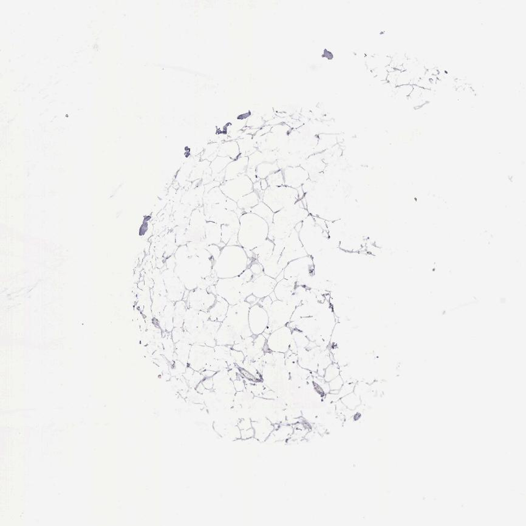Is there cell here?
<instances>
[{"instance_id":"cell-1","label":"cell","mask_w":526,"mask_h":526,"mask_svg":"<svg viewBox=\"0 0 526 526\" xmlns=\"http://www.w3.org/2000/svg\"><path fill=\"white\" fill-rule=\"evenodd\" d=\"M174 256L176 259L174 273L188 291L198 288L202 280L215 274L213 267L216 260L207 249L191 253L186 245L181 246L175 251Z\"/></svg>"},{"instance_id":"cell-2","label":"cell","mask_w":526,"mask_h":526,"mask_svg":"<svg viewBox=\"0 0 526 526\" xmlns=\"http://www.w3.org/2000/svg\"><path fill=\"white\" fill-rule=\"evenodd\" d=\"M238 240L249 258H253L251 250L260 246L268 238L269 225L263 218L252 213H245L240 218Z\"/></svg>"},{"instance_id":"cell-3","label":"cell","mask_w":526,"mask_h":526,"mask_svg":"<svg viewBox=\"0 0 526 526\" xmlns=\"http://www.w3.org/2000/svg\"><path fill=\"white\" fill-rule=\"evenodd\" d=\"M251 259L240 246H225L216 261L213 272L218 279L240 276L249 268Z\"/></svg>"},{"instance_id":"cell-4","label":"cell","mask_w":526,"mask_h":526,"mask_svg":"<svg viewBox=\"0 0 526 526\" xmlns=\"http://www.w3.org/2000/svg\"><path fill=\"white\" fill-rule=\"evenodd\" d=\"M308 214L302 200L274 213L273 223L269 225L268 238L274 241L288 237L297 224L306 219Z\"/></svg>"},{"instance_id":"cell-5","label":"cell","mask_w":526,"mask_h":526,"mask_svg":"<svg viewBox=\"0 0 526 526\" xmlns=\"http://www.w3.org/2000/svg\"><path fill=\"white\" fill-rule=\"evenodd\" d=\"M250 307L251 305L245 301L230 305L225 319L221 325L220 328L230 335L235 344L253 335L249 324Z\"/></svg>"},{"instance_id":"cell-6","label":"cell","mask_w":526,"mask_h":526,"mask_svg":"<svg viewBox=\"0 0 526 526\" xmlns=\"http://www.w3.org/2000/svg\"><path fill=\"white\" fill-rule=\"evenodd\" d=\"M253 275L250 268L246 269L240 276L229 278L218 279L215 284L217 295L225 300L230 305H235L242 301L241 289L244 284L253 279Z\"/></svg>"},{"instance_id":"cell-7","label":"cell","mask_w":526,"mask_h":526,"mask_svg":"<svg viewBox=\"0 0 526 526\" xmlns=\"http://www.w3.org/2000/svg\"><path fill=\"white\" fill-rule=\"evenodd\" d=\"M299 199L297 189L283 185L269 187L263 193L262 201L275 213L294 205Z\"/></svg>"},{"instance_id":"cell-8","label":"cell","mask_w":526,"mask_h":526,"mask_svg":"<svg viewBox=\"0 0 526 526\" xmlns=\"http://www.w3.org/2000/svg\"><path fill=\"white\" fill-rule=\"evenodd\" d=\"M296 308V307L293 305L278 300L274 301L266 311L269 316V324L262 334L263 336L268 339L272 333L286 326L291 322L292 314Z\"/></svg>"},{"instance_id":"cell-9","label":"cell","mask_w":526,"mask_h":526,"mask_svg":"<svg viewBox=\"0 0 526 526\" xmlns=\"http://www.w3.org/2000/svg\"><path fill=\"white\" fill-rule=\"evenodd\" d=\"M277 281L276 279L263 274L253 278L251 281L244 284L241 289V297L242 301L248 296L252 294L258 299H263L270 296L275 289Z\"/></svg>"},{"instance_id":"cell-10","label":"cell","mask_w":526,"mask_h":526,"mask_svg":"<svg viewBox=\"0 0 526 526\" xmlns=\"http://www.w3.org/2000/svg\"><path fill=\"white\" fill-rule=\"evenodd\" d=\"M222 323L208 320L200 328L193 333L184 331V340L191 345L197 344L215 348L217 346L215 337Z\"/></svg>"},{"instance_id":"cell-11","label":"cell","mask_w":526,"mask_h":526,"mask_svg":"<svg viewBox=\"0 0 526 526\" xmlns=\"http://www.w3.org/2000/svg\"><path fill=\"white\" fill-rule=\"evenodd\" d=\"M253 182L245 174L236 178L227 180L222 185L220 189L225 197L236 202L245 196L253 191Z\"/></svg>"},{"instance_id":"cell-12","label":"cell","mask_w":526,"mask_h":526,"mask_svg":"<svg viewBox=\"0 0 526 526\" xmlns=\"http://www.w3.org/2000/svg\"><path fill=\"white\" fill-rule=\"evenodd\" d=\"M306 255L300 240L299 233L294 229L288 237L284 238V248L278 261L279 266L284 270L292 261Z\"/></svg>"},{"instance_id":"cell-13","label":"cell","mask_w":526,"mask_h":526,"mask_svg":"<svg viewBox=\"0 0 526 526\" xmlns=\"http://www.w3.org/2000/svg\"><path fill=\"white\" fill-rule=\"evenodd\" d=\"M214 359V348L194 344L190 350L188 366L196 372H202Z\"/></svg>"},{"instance_id":"cell-14","label":"cell","mask_w":526,"mask_h":526,"mask_svg":"<svg viewBox=\"0 0 526 526\" xmlns=\"http://www.w3.org/2000/svg\"><path fill=\"white\" fill-rule=\"evenodd\" d=\"M292 339V329L286 325L271 334L267 339L266 346L269 351L285 354L289 350Z\"/></svg>"},{"instance_id":"cell-15","label":"cell","mask_w":526,"mask_h":526,"mask_svg":"<svg viewBox=\"0 0 526 526\" xmlns=\"http://www.w3.org/2000/svg\"><path fill=\"white\" fill-rule=\"evenodd\" d=\"M169 301L176 303L182 301L187 289L174 271L167 269L161 274Z\"/></svg>"},{"instance_id":"cell-16","label":"cell","mask_w":526,"mask_h":526,"mask_svg":"<svg viewBox=\"0 0 526 526\" xmlns=\"http://www.w3.org/2000/svg\"><path fill=\"white\" fill-rule=\"evenodd\" d=\"M217 296L209 293L207 289L197 288L189 292L186 302L189 308L207 312L215 304Z\"/></svg>"},{"instance_id":"cell-17","label":"cell","mask_w":526,"mask_h":526,"mask_svg":"<svg viewBox=\"0 0 526 526\" xmlns=\"http://www.w3.org/2000/svg\"><path fill=\"white\" fill-rule=\"evenodd\" d=\"M194 211L192 213L191 223L189 228L185 232V238L187 242L190 241H204L205 237V225L207 221L205 219L204 208Z\"/></svg>"},{"instance_id":"cell-18","label":"cell","mask_w":526,"mask_h":526,"mask_svg":"<svg viewBox=\"0 0 526 526\" xmlns=\"http://www.w3.org/2000/svg\"><path fill=\"white\" fill-rule=\"evenodd\" d=\"M297 284L296 279L283 278L278 281L274 291L276 299L296 307L300 306V301L296 293Z\"/></svg>"},{"instance_id":"cell-19","label":"cell","mask_w":526,"mask_h":526,"mask_svg":"<svg viewBox=\"0 0 526 526\" xmlns=\"http://www.w3.org/2000/svg\"><path fill=\"white\" fill-rule=\"evenodd\" d=\"M249 324L253 335L262 334L269 324L268 312L260 304L253 305L249 312Z\"/></svg>"},{"instance_id":"cell-20","label":"cell","mask_w":526,"mask_h":526,"mask_svg":"<svg viewBox=\"0 0 526 526\" xmlns=\"http://www.w3.org/2000/svg\"><path fill=\"white\" fill-rule=\"evenodd\" d=\"M208 320H209V316L207 312L188 307L185 312L182 328L185 331L193 333L200 328Z\"/></svg>"},{"instance_id":"cell-21","label":"cell","mask_w":526,"mask_h":526,"mask_svg":"<svg viewBox=\"0 0 526 526\" xmlns=\"http://www.w3.org/2000/svg\"><path fill=\"white\" fill-rule=\"evenodd\" d=\"M283 171L284 185L297 189L308 178V173L301 167H288Z\"/></svg>"},{"instance_id":"cell-22","label":"cell","mask_w":526,"mask_h":526,"mask_svg":"<svg viewBox=\"0 0 526 526\" xmlns=\"http://www.w3.org/2000/svg\"><path fill=\"white\" fill-rule=\"evenodd\" d=\"M213 389L216 393L230 394L235 395L236 392L233 382L228 375V369L215 373L213 376Z\"/></svg>"},{"instance_id":"cell-23","label":"cell","mask_w":526,"mask_h":526,"mask_svg":"<svg viewBox=\"0 0 526 526\" xmlns=\"http://www.w3.org/2000/svg\"><path fill=\"white\" fill-rule=\"evenodd\" d=\"M249 162L248 157H239L233 160L226 168L225 180H229L245 174L248 169Z\"/></svg>"},{"instance_id":"cell-24","label":"cell","mask_w":526,"mask_h":526,"mask_svg":"<svg viewBox=\"0 0 526 526\" xmlns=\"http://www.w3.org/2000/svg\"><path fill=\"white\" fill-rule=\"evenodd\" d=\"M204 241L207 246L217 245L222 249L225 247V246L222 242V225L215 223L207 222Z\"/></svg>"},{"instance_id":"cell-25","label":"cell","mask_w":526,"mask_h":526,"mask_svg":"<svg viewBox=\"0 0 526 526\" xmlns=\"http://www.w3.org/2000/svg\"><path fill=\"white\" fill-rule=\"evenodd\" d=\"M229 306L230 304L225 300L217 296L215 304L207 312L209 320L222 323L225 319Z\"/></svg>"},{"instance_id":"cell-26","label":"cell","mask_w":526,"mask_h":526,"mask_svg":"<svg viewBox=\"0 0 526 526\" xmlns=\"http://www.w3.org/2000/svg\"><path fill=\"white\" fill-rule=\"evenodd\" d=\"M175 303L169 301L166 307L160 315L158 320L159 326L162 331L171 332L174 328V316Z\"/></svg>"},{"instance_id":"cell-27","label":"cell","mask_w":526,"mask_h":526,"mask_svg":"<svg viewBox=\"0 0 526 526\" xmlns=\"http://www.w3.org/2000/svg\"><path fill=\"white\" fill-rule=\"evenodd\" d=\"M274 246V241L267 239L260 246L251 251L253 258L256 259L260 264L263 263L273 255Z\"/></svg>"},{"instance_id":"cell-28","label":"cell","mask_w":526,"mask_h":526,"mask_svg":"<svg viewBox=\"0 0 526 526\" xmlns=\"http://www.w3.org/2000/svg\"><path fill=\"white\" fill-rule=\"evenodd\" d=\"M192 345L184 340L175 344L174 361L177 360L188 366L190 350Z\"/></svg>"},{"instance_id":"cell-29","label":"cell","mask_w":526,"mask_h":526,"mask_svg":"<svg viewBox=\"0 0 526 526\" xmlns=\"http://www.w3.org/2000/svg\"><path fill=\"white\" fill-rule=\"evenodd\" d=\"M261 201L257 193L253 191L238 200V207L245 213H250L251 208L255 207Z\"/></svg>"},{"instance_id":"cell-30","label":"cell","mask_w":526,"mask_h":526,"mask_svg":"<svg viewBox=\"0 0 526 526\" xmlns=\"http://www.w3.org/2000/svg\"><path fill=\"white\" fill-rule=\"evenodd\" d=\"M218 154L220 157H229L232 160L238 158L240 152L237 142L233 141L224 144L219 147Z\"/></svg>"},{"instance_id":"cell-31","label":"cell","mask_w":526,"mask_h":526,"mask_svg":"<svg viewBox=\"0 0 526 526\" xmlns=\"http://www.w3.org/2000/svg\"><path fill=\"white\" fill-rule=\"evenodd\" d=\"M166 335L162 334V347H163V356L168 362L172 365L174 363L175 343L172 339L170 332H165Z\"/></svg>"},{"instance_id":"cell-32","label":"cell","mask_w":526,"mask_h":526,"mask_svg":"<svg viewBox=\"0 0 526 526\" xmlns=\"http://www.w3.org/2000/svg\"><path fill=\"white\" fill-rule=\"evenodd\" d=\"M250 213H252L263 218L268 223L269 225L273 223L274 213L262 200L255 207L251 208Z\"/></svg>"},{"instance_id":"cell-33","label":"cell","mask_w":526,"mask_h":526,"mask_svg":"<svg viewBox=\"0 0 526 526\" xmlns=\"http://www.w3.org/2000/svg\"><path fill=\"white\" fill-rule=\"evenodd\" d=\"M188 308L187 302L180 301L175 303V311L174 316V327H182L184 325V320L185 312Z\"/></svg>"},{"instance_id":"cell-34","label":"cell","mask_w":526,"mask_h":526,"mask_svg":"<svg viewBox=\"0 0 526 526\" xmlns=\"http://www.w3.org/2000/svg\"><path fill=\"white\" fill-rule=\"evenodd\" d=\"M245 137L243 139L238 140L237 143L240 149V157H249L252 154L253 152L257 151L253 138L251 136Z\"/></svg>"},{"instance_id":"cell-35","label":"cell","mask_w":526,"mask_h":526,"mask_svg":"<svg viewBox=\"0 0 526 526\" xmlns=\"http://www.w3.org/2000/svg\"><path fill=\"white\" fill-rule=\"evenodd\" d=\"M169 302L166 296L154 293L151 306L152 313L157 319L163 312L165 307Z\"/></svg>"},{"instance_id":"cell-36","label":"cell","mask_w":526,"mask_h":526,"mask_svg":"<svg viewBox=\"0 0 526 526\" xmlns=\"http://www.w3.org/2000/svg\"><path fill=\"white\" fill-rule=\"evenodd\" d=\"M279 170L280 169H279L276 162H274V163L263 162V163L259 165L256 167V176L260 180L266 179L269 175L279 171Z\"/></svg>"},{"instance_id":"cell-37","label":"cell","mask_w":526,"mask_h":526,"mask_svg":"<svg viewBox=\"0 0 526 526\" xmlns=\"http://www.w3.org/2000/svg\"><path fill=\"white\" fill-rule=\"evenodd\" d=\"M232 161L233 160L229 157H218L211 164V168L214 174H218L222 172Z\"/></svg>"},{"instance_id":"cell-38","label":"cell","mask_w":526,"mask_h":526,"mask_svg":"<svg viewBox=\"0 0 526 526\" xmlns=\"http://www.w3.org/2000/svg\"><path fill=\"white\" fill-rule=\"evenodd\" d=\"M266 179L269 187H280L284 185L283 174L281 170L269 175Z\"/></svg>"},{"instance_id":"cell-39","label":"cell","mask_w":526,"mask_h":526,"mask_svg":"<svg viewBox=\"0 0 526 526\" xmlns=\"http://www.w3.org/2000/svg\"><path fill=\"white\" fill-rule=\"evenodd\" d=\"M187 367L188 366L184 365L179 360H175L174 363L171 365V367H170L169 372L170 375H171L172 377L176 378L182 377L183 374L186 371Z\"/></svg>"},{"instance_id":"cell-40","label":"cell","mask_w":526,"mask_h":526,"mask_svg":"<svg viewBox=\"0 0 526 526\" xmlns=\"http://www.w3.org/2000/svg\"><path fill=\"white\" fill-rule=\"evenodd\" d=\"M248 167L250 168H256L259 165L266 162V157L263 152L256 151L252 154L249 156Z\"/></svg>"},{"instance_id":"cell-41","label":"cell","mask_w":526,"mask_h":526,"mask_svg":"<svg viewBox=\"0 0 526 526\" xmlns=\"http://www.w3.org/2000/svg\"><path fill=\"white\" fill-rule=\"evenodd\" d=\"M292 339L296 342L297 348H304L307 347L309 344V340L303 332L299 330H292Z\"/></svg>"},{"instance_id":"cell-42","label":"cell","mask_w":526,"mask_h":526,"mask_svg":"<svg viewBox=\"0 0 526 526\" xmlns=\"http://www.w3.org/2000/svg\"><path fill=\"white\" fill-rule=\"evenodd\" d=\"M339 374V368L336 365L333 364L330 365L326 368L325 372L324 378L326 382H329L330 381L334 379L335 377H337Z\"/></svg>"},{"instance_id":"cell-43","label":"cell","mask_w":526,"mask_h":526,"mask_svg":"<svg viewBox=\"0 0 526 526\" xmlns=\"http://www.w3.org/2000/svg\"><path fill=\"white\" fill-rule=\"evenodd\" d=\"M249 268L250 269L251 273L253 274V278H255L256 277L264 274L263 266H261V264L258 262L256 259H251V263L250 267H249Z\"/></svg>"},{"instance_id":"cell-44","label":"cell","mask_w":526,"mask_h":526,"mask_svg":"<svg viewBox=\"0 0 526 526\" xmlns=\"http://www.w3.org/2000/svg\"><path fill=\"white\" fill-rule=\"evenodd\" d=\"M204 378V376L202 375L201 373L195 371L194 375H193L189 382H187L188 385H189V388H196L198 385L201 382Z\"/></svg>"},{"instance_id":"cell-45","label":"cell","mask_w":526,"mask_h":526,"mask_svg":"<svg viewBox=\"0 0 526 526\" xmlns=\"http://www.w3.org/2000/svg\"><path fill=\"white\" fill-rule=\"evenodd\" d=\"M170 334H171L172 339L175 344L184 340V330L182 327H174L172 331L170 332Z\"/></svg>"},{"instance_id":"cell-46","label":"cell","mask_w":526,"mask_h":526,"mask_svg":"<svg viewBox=\"0 0 526 526\" xmlns=\"http://www.w3.org/2000/svg\"><path fill=\"white\" fill-rule=\"evenodd\" d=\"M231 355L235 360L236 366L237 365L240 368H243L244 360L245 359V355L241 351H238L234 350H231Z\"/></svg>"},{"instance_id":"cell-47","label":"cell","mask_w":526,"mask_h":526,"mask_svg":"<svg viewBox=\"0 0 526 526\" xmlns=\"http://www.w3.org/2000/svg\"><path fill=\"white\" fill-rule=\"evenodd\" d=\"M267 339L263 336L262 334L258 335H255V339L253 341V346L259 348V349L263 350L266 344Z\"/></svg>"},{"instance_id":"cell-48","label":"cell","mask_w":526,"mask_h":526,"mask_svg":"<svg viewBox=\"0 0 526 526\" xmlns=\"http://www.w3.org/2000/svg\"><path fill=\"white\" fill-rule=\"evenodd\" d=\"M245 175L251 180V181L253 182V184L260 180L257 176H256V168L248 167Z\"/></svg>"},{"instance_id":"cell-49","label":"cell","mask_w":526,"mask_h":526,"mask_svg":"<svg viewBox=\"0 0 526 526\" xmlns=\"http://www.w3.org/2000/svg\"><path fill=\"white\" fill-rule=\"evenodd\" d=\"M329 387L332 389V390H338L339 389L341 388L343 382L342 378L340 376H337V377L334 378V379L330 381Z\"/></svg>"},{"instance_id":"cell-50","label":"cell","mask_w":526,"mask_h":526,"mask_svg":"<svg viewBox=\"0 0 526 526\" xmlns=\"http://www.w3.org/2000/svg\"><path fill=\"white\" fill-rule=\"evenodd\" d=\"M233 385H234L236 392H241L245 390V383L242 378L239 377V376H238V378L233 381Z\"/></svg>"},{"instance_id":"cell-51","label":"cell","mask_w":526,"mask_h":526,"mask_svg":"<svg viewBox=\"0 0 526 526\" xmlns=\"http://www.w3.org/2000/svg\"><path fill=\"white\" fill-rule=\"evenodd\" d=\"M241 438L248 439L253 438L255 436V430L252 428L247 429H242L240 431Z\"/></svg>"},{"instance_id":"cell-52","label":"cell","mask_w":526,"mask_h":526,"mask_svg":"<svg viewBox=\"0 0 526 526\" xmlns=\"http://www.w3.org/2000/svg\"><path fill=\"white\" fill-rule=\"evenodd\" d=\"M273 302V301H272L270 296H268L265 297V298L260 300L258 304H260L261 307H263V308L267 311V310L269 308V307L271 306Z\"/></svg>"},{"instance_id":"cell-53","label":"cell","mask_w":526,"mask_h":526,"mask_svg":"<svg viewBox=\"0 0 526 526\" xmlns=\"http://www.w3.org/2000/svg\"><path fill=\"white\" fill-rule=\"evenodd\" d=\"M238 427L242 430V429H247L249 428H252L251 426V423L250 419H243V420L239 422L238 424Z\"/></svg>"},{"instance_id":"cell-54","label":"cell","mask_w":526,"mask_h":526,"mask_svg":"<svg viewBox=\"0 0 526 526\" xmlns=\"http://www.w3.org/2000/svg\"><path fill=\"white\" fill-rule=\"evenodd\" d=\"M166 266L167 269L174 271L176 266V259H175V256L172 255L167 259L166 261Z\"/></svg>"},{"instance_id":"cell-55","label":"cell","mask_w":526,"mask_h":526,"mask_svg":"<svg viewBox=\"0 0 526 526\" xmlns=\"http://www.w3.org/2000/svg\"><path fill=\"white\" fill-rule=\"evenodd\" d=\"M202 385L207 390H213V381L212 377L205 378L204 380L202 381Z\"/></svg>"},{"instance_id":"cell-56","label":"cell","mask_w":526,"mask_h":526,"mask_svg":"<svg viewBox=\"0 0 526 526\" xmlns=\"http://www.w3.org/2000/svg\"><path fill=\"white\" fill-rule=\"evenodd\" d=\"M253 191L257 193L259 195V197H260L261 200H262L264 191L262 189H261L260 180H259V181L254 183L253 185Z\"/></svg>"},{"instance_id":"cell-57","label":"cell","mask_w":526,"mask_h":526,"mask_svg":"<svg viewBox=\"0 0 526 526\" xmlns=\"http://www.w3.org/2000/svg\"><path fill=\"white\" fill-rule=\"evenodd\" d=\"M194 372L195 370H193L192 368H190L188 366L186 368V371H185V372L182 375L183 377L185 378V380L187 381V382H189L190 378H191L192 376L194 375Z\"/></svg>"},{"instance_id":"cell-58","label":"cell","mask_w":526,"mask_h":526,"mask_svg":"<svg viewBox=\"0 0 526 526\" xmlns=\"http://www.w3.org/2000/svg\"><path fill=\"white\" fill-rule=\"evenodd\" d=\"M259 301H260V299L256 298V297L255 296H254L252 294L250 295V296H248L247 298H246L245 300V301L247 302V303H248L249 304H250L251 305V306H253V305L257 304Z\"/></svg>"},{"instance_id":"cell-59","label":"cell","mask_w":526,"mask_h":526,"mask_svg":"<svg viewBox=\"0 0 526 526\" xmlns=\"http://www.w3.org/2000/svg\"><path fill=\"white\" fill-rule=\"evenodd\" d=\"M202 375L204 376V378L213 377V376L215 375L216 372H213V371L205 370L202 371Z\"/></svg>"},{"instance_id":"cell-60","label":"cell","mask_w":526,"mask_h":526,"mask_svg":"<svg viewBox=\"0 0 526 526\" xmlns=\"http://www.w3.org/2000/svg\"><path fill=\"white\" fill-rule=\"evenodd\" d=\"M195 390H197L198 393L200 394V395H203V394H204L207 390L204 387V385H202V382H200L198 385L197 387H196Z\"/></svg>"},{"instance_id":"cell-61","label":"cell","mask_w":526,"mask_h":526,"mask_svg":"<svg viewBox=\"0 0 526 526\" xmlns=\"http://www.w3.org/2000/svg\"><path fill=\"white\" fill-rule=\"evenodd\" d=\"M260 184L261 189H262L264 192L265 191V190L269 187L268 183V182H267L266 179H261Z\"/></svg>"}]
</instances>
